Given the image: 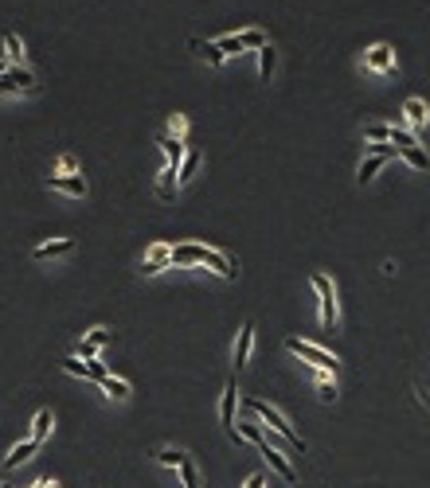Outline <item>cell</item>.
Masks as SVG:
<instances>
[{
  "instance_id": "31",
  "label": "cell",
  "mask_w": 430,
  "mask_h": 488,
  "mask_svg": "<svg viewBox=\"0 0 430 488\" xmlns=\"http://www.w3.org/2000/svg\"><path fill=\"white\" fill-rule=\"evenodd\" d=\"M55 176H78V160L71 157V152H63V157H59V172H55Z\"/></svg>"
},
{
  "instance_id": "9",
  "label": "cell",
  "mask_w": 430,
  "mask_h": 488,
  "mask_svg": "<svg viewBox=\"0 0 430 488\" xmlns=\"http://www.w3.org/2000/svg\"><path fill=\"white\" fill-rule=\"evenodd\" d=\"M235 406H239V383H235V379H227L223 398H220V422L227 426L231 438H239V434H235Z\"/></svg>"
},
{
  "instance_id": "14",
  "label": "cell",
  "mask_w": 430,
  "mask_h": 488,
  "mask_svg": "<svg viewBox=\"0 0 430 488\" xmlns=\"http://www.w3.org/2000/svg\"><path fill=\"white\" fill-rule=\"evenodd\" d=\"M47 184H51V192L75 195V200H83V195H86V180L83 176H51Z\"/></svg>"
},
{
  "instance_id": "35",
  "label": "cell",
  "mask_w": 430,
  "mask_h": 488,
  "mask_svg": "<svg viewBox=\"0 0 430 488\" xmlns=\"http://www.w3.org/2000/svg\"><path fill=\"white\" fill-rule=\"evenodd\" d=\"M246 488H266V477H251V480H246Z\"/></svg>"
},
{
  "instance_id": "8",
  "label": "cell",
  "mask_w": 430,
  "mask_h": 488,
  "mask_svg": "<svg viewBox=\"0 0 430 488\" xmlns=\"http://www.w3.org/2000/svg\"><path fill=\"white\" fill-rule=\"evenodd\" d=\"M110 340H114V332H110V329H90V332H86V336L75 344V352L83 355V360H98V352H102L106 344H110Z\"/></svg>"
},
{
  "instance_id": "34",
  "label": "cell",
  "mask_w": 430,
  "mask_h": 488,
  "mask_svg": "<svg viewBox=\"0 0 430 488\" xmlns=\"http://www.w3.org/2000/svg\"><path fill=\"white\" fill-rule=\"evenodd\" d=\"M4 94H20V90H16V86H12L4 75H0V98H4Z\"/></svg>"
},
{
  "instance_id": "33",
  "label": "cell",
  "mask_w": 430,
  "mask_h": 488,
  "mask_svg": "<svg viewBox=\"0 0 430 488\" xmlns=\"http://www.w3.org/2000/svg\"><path fill=\"white\" fill-rule=\"evenodd\" d=\"M28 488H59V480H51V477H40V480H32Z\"/></svg>"
},
{
  "instance_id": "6",
  "label": "cell",
  "mask_w": 430,
  "mask_h": 488,
  "mask_svg": "<svg viewBox=\"0 0 430 488\" xmlns=\"http://www.w3.org/2000/svg\"><path fill=\"white\" fill-rule=\"evenodd\" d=\"M368 152H371V157L364 160V164H360V172H356V180H360V184L376 180V172H380L383 164H388V160H399V149H395V145H380V141H371V145H368Z\"/></svg>"
},
{
  "instance_id": "1",
  "label": "cell",
  "mask_w": 430,
  "mask_h": 488,
  "mask_svg": "<svg viewBox=\"0 0 430 488\" xmlns=\"http://www.w3.org/2000/svg\"><path fill=\"white\" fill-rule=\"evenodd\" d=\"M172 266H208V269H215V274H220V278H227V281L239 278L235 262H231L227 254L211 250V246H200V243L172 246Z\"/></svg>"
},
{
  "instance_id": "26",
  "label": "cell",
  "mask_w": 430,
  "mask_h": 488,
  "mask_svg": "<svg viewBox=\"0 0 430 488\" xmlns=\"http://www.w3.org/2000/svg\"><path fill=\"white\" fill-rule=\"evenodd\" d=\"M153 457H157V461L165 465V469H177V465L184 461L188 453H184V449H172V446H165V449H157V453H153Z\"/></svg>"
},
{
  "instance_id": "30",
  "label": "cell",
  "mask_w": 430,
  "mask_h": 488,
  "mask_svg": "<svg viewBox=\"0 0 430 488\" xmlns=\"http://www.w3.org/2000/svg\"><path fill=\"white\" fill-rule=\"evenodd\" d=\"M270 71H274V47L266 43V47H258V75L270 78Z\"/></svg>"
},
{
  "instance_id": "20",
  "label": "cell",
  "mask_w": 430,
  "mask_h": 488,
  "mask_svg": "<svg viewBox=\"0 0 430 488\" xmlns=\"http://www.w3.org/2000/svg\"><path fill=\"white\" fill-rule=\"evenodd\" d=\"M200 164H203L200 152H184V160H180V172H177V184H188V180L200 172Z\"/></svg>"
},
{
  "instance_id": "28",
  "label": "cell",
  "mask_w": 430,
  "mask_h": 488,
  "mask_svg": "<svg viewBox=\"0 0 430 488\" xmlns=\"http://www.w3.org/2000/svg\"><path fill=\"white\" fill-rule=\"evenodd\" d=\"M63 371H71V375H78V379H90V360H78V355H67L63 360Z\"/></svg>"
},
{
  "instance_id": "18",
  "label": "cell",
  "mask_w": 430,
  "mask_h": 488,
  "mask_svg": "<svg viewBox=\"0 0 430 488\" xmlns=\"http://www.w3.org/2000/svg\"><path fill=\"white\" fill-rule=\"evenodd\" d=\"M4 78H8L12 86H16V90H24V94H32L35 90V75L28 67H8L4 71Z\"/></svg>"
},
{
  "instance_id": "3",
  "label": "cell",
  "mask_w": 430,
  "mask_h": 488,
  "mask_svg": "<svg viewBox=\"0 0 430 488\" xmlns=\"http://www.w3.org/2000/svg\"><path fill=\"white\" fill-rule=\"evenodd\" d=\"M243 406H246V410H251V414H258V422H262V426H266V429H278V434L289 441V446H297V449H301V453H305V438H301V434H297L294 426H289V418H286V414H282V410H274L270 403H258V398H246Z\"/></svg>"
},
{
  "instance_id": "29",
  "label": "cell",
  "mask_w": 430,
  "mask_h": 488,
  "mask_svg": "<svg viewBox=\"0 0 430 488\" xmlns=\"http://www.w3.org/2000/svg\"><path fill=\"white\" fill-rule=\"evenodd\" d=\"M192 47H196V55H200V59H208V63H211V67H220V63H223V55H220V51H215V47H211V43H200V39H192Z\"/></svg>"
},
{
  "instance_id": "16",
  "label": "cell",
  "mask_w": 430,
  "mask_h": 488,
  "mask_svg": "<svg viewBox=\"0 0 430 488\" xmlns=\"http://www.w3.org/2000/svg\"><path fill=\"white\" fill-rule=\"evenodd\" d=\"M32 453H40V446H35L32 438H24L20 446H12V453H8V457H4V469H20V465H24Z\"/></svg>"
},
{
  "instance_id": "24",
  "label": "cell",
  "mask_w": 430,
  "mask_h": 488,
  "mask_svg": "<svg viewBox=\"0 0 430 488\" xmlns=\"http://www.w3.org/2000/svg\"><path fill=\"white\" fill-rule=\"evenodd\" d=\"M383 141L395 145V149H411V145H419L414 133H407V129H399V126H388V137H383Z\"/></svg>"
},
{
  "instance_id": "25",
  "label": "cell",
  "mask_w": 430,
  "mask_h": 488,
  "mask_svg": "<svg viewBox=\"0 0 430 488\" xmlns=\"http://www.w3.org/2000/svg\"><path fill=\"white\" fill-rule=\"evenodd\" d=\"M317 395L325 398V403H333V398L340 395V391H337V379H329V371H317Z\"/></svg>"
},
{
  "instance_id": "5",
  "label": "cell",
  "mask_w": 430,
  "mask_h": 488,
  "mask_svg": "<svg viewBox=\"0 0 430 488\" xmlns=\"http://www.w3.org/2000/svg\"><path fill=\"white\" fill-rule=\"evenodd\" d=\"M286 352L301 355L305 363H313L317 371H329V375H337V367H340V360H337L333 352H325V348L309 344V340H297V336H289V340H286Z\"/></svg>"
},
{
  "instance_id": "10",
  "label": "cell",
  "mask_w": 430,
  "mask_h": 488,
  "mask_svg": "<svg viewBox=\"0 0 430 488\" xmlns=\"http://www.w3.org/2000/svg\"><path fill=\"white\" fill-rule=\"evenodd\" d=\"M75 250V238H51V243H40L32 250L35 262H47V258H67V254Z\"/></svg>"
},
{
  "instance_id": "23",
  "label": "cell",
  "mask_w": 430,
  "mask_h": 488,
  "mask_svg": "<svg viewBox=\"0 0 430 488\" xmlns=\"http://www.w3.org/2000/svg\"><path fill=\"white\" fill-rule=\"evenodd\" d=\"M98 387L106 391V395H110V398H129V383H126V379H114V375H106V379H102V383H98Z\"/></svg>"
},
{
  "instance_id": "15",
  "label": "cell",
  "mask_w": 430,
  "mask_h": 488,
  "mask_svg": "<svg viewBox=\"0 0 430 488\" xmlns=\"http://www.w3.org/2000/svg\"><path fill=\"white\" fill-rule=\"evenodd\" d=\"M426 118H430V110H426V102H422V98H411L403 106V121L411 129H422V126H426Z\"/></svg>"
},
{
  "instance_id": "27",
  "label": "cell",
  "mask_w": 430,
  "mask_h": 488,
  "mask_svg": "<svg viewBox=\"0 0 430 488\" xmlns=\"http://www.w3.org/2000/svg\"><path fill=\"white\" fill-rule=\"evenodd\" d=\"M4 51H8V59H12V67H20V59H24V43H20V35H4Z\"/></svg>"
},
{
  "instance_id": "11",
  "label": "cell",
  "mask_w": 430,
  "mask_h": 488,
  "mask_svg": "<svg viewBox=\"0 0 430 488\" xmlns=\"http://www.w3.org/2000/svg\"><path fill=\"white\" fill-rule=\"evenodd\" d=\"M169 266H172V246H153L149 258L141 262V274L153 278V274H160V269H169Z\"/></svg>"
},
{
  "instance_id": "12",
  "label": "cell",
  "mask_w": 430,
  "mask_h": 488,
  "mask_svg": "<svg viewBox=\"0 0 430 488\" xmlns=\"http://www.w3.org/2000/svg\"><path fill=\"white\" fill-rule=\"evenodd\" d=\"M251 348H254V320H246L243 329H239V340H235V355H231V363H235V367H243V363L251 360Z\"/></svg>"
},
{
  "instance_id": "37",
  "label": "cell",
  "mask_w": 430,
  "mask_h": 488,
  "mask_svg": "<svg viewBox=\"0 0 430 488\" xmlns=\"http://www.w3.org/2000/svg\"><path fill=\"white\" fill-rule=\"evenodd\" d=\"M0 488H12V484H0Z\"/></svg>"
},
{
  "instance_id": "13",
  "label": "cell",
  "mask_w": 430,
  "mask_h": 488,
  "mask_svg": "<svg viewBox=\"0 0 430 488\" xmlns=\"http://www.w3.org/2000/svg\"><path fill=\"white\" fill-rule=\"evenodd\" d=\"M364 63H368L371 71H395V51H391L388 43H376V47L368 51V59H364Z\"/></svg>"
},
{
  "instance_id": "2",
  "label": "cell",
  "mask_w": 430,
  "mask_h": 488,
  "mask_svg": "<svg viewBox=\"0 0 430 488\" xmlns=\"http://www.w3.org/2000/svg\"><path fill=\"white\" fill-rule=\"evenodd\" d=\"M235 434H243L246 441H254V449H258V457H262V461H266V465H270V469L278 472V477L286 480V484H297V472H294V465L286 461V453L262 441V426H239Z\"/></svg>"
},
{
  "instance_id": "32",
  "label": "cell",
  "mask_w": 430,
  "mask_h": 488,
  "mask_svg": "<svg viewBox=\"0 0 430 488\" xmlns=\"http://www.w3.org/2000/svg\"><path fill=\"white\" fill-rule=\"evenodd\" d=\"M184 129H188V118L184 114H172L169 118V137H184Z\"/></svg>"
},
{
  "instance_id": "4",
  "label": "cell",
  "mask_w": 430,
  "mask_h": 488,
  "mask_svg": "<svg viewBox=\"0 0 430 488\" xmlns=\"http://www.w3.org/2000/svg\"><path fill=\"white\" fill-rule=\"evenodd\" d=\"M266 32H262V28H246V32H239V35H223V39H215L211 43V47L220 51L223 59H227V55H243V51H258V47H266Z\"/></svg>"
},
{
  "instance_id": "21",
  "label": "cell",
  "mask_w": 430,
  "mask_h": 488,
  "mask_svg": "<svg viewBox=\"0 0 430 488\" xmlns=\"http://www.w3.org/2000/svg\"><path fill=\"white\" fill-rule=\"evenodd\" d=\"M177 469H180V488H200V469H196L192 457H184Z\"/></svg>"
},
{
  "instance_id": "22",
  "label": "cell",
  "mask_w": 430,
  "mask_h": 488,
  "mask_svg": "<svg viewBox=\"0 0 430 488\" xmlns=\"http://www.w3.org/2000/svg\"><path fill=\"white\" fill-rule=\"evenodd\" d=\"M399 160H407L411 169H422V172L430 169V157H426V152L419 149V145H411V149H399Z\"/></svg>"
},
{
  "instance_id": "19",
  "label": "cell",
  "mask_w": 430,
  "mask_h": 488,
  "mask_svg": "<svg viewBox=\"0 0 430 488\" xmlns=\"http://www.w3.org/2000/svg\"><path fill=\"white\" fill-rule=\"evenodd\" d=\"M51 426H55V422H51V410H40V414H35V422H32V434H28V438H32L35 446H43V441H47V434H51Z\"/></svg>"
},
{
  "instance_id": "7",
  "label": "cell",
  "mask_w": 430,
  "mask_h": 488,
  "mask_svg": "<svg viewBox=\"0 0 430 488\" xmlns=\"http://www.w3.org/2000/svg\"><path fill=\"white\" fill-rule=\"evenodd\" d=\"M313 289H317V301H321V320H325V324H337L340 320V309H337V289H333V281L325 278V274H313Z\"/></svg>"
},
{
  "instance_id": "36",
  "label": "cell",
  "mask_w": 430,
  "mask_h": 488,
  "mask_svg": "<svg viewBox=\"0 0 430 488\" xmlns=\"http://www.w3.org/2000/svg\"><path fill=\"white\" fill-rule=\"evenodd\" d=\"M8 67H12V63H8V59H0V75H4V71H8Z\"/></svg>"
},
{
  "instance_id": "17",
  "label": "cell",
  "mask_w": 430,
  "mask_h": 488,
  "mask_svg": "<svg viewBox=\"0 0 430 488\" xmlns=\"http://www.w3.org/2000/svg\"><path fill=\"white\" fill-rule=\"evenodd\" d=\"M160 149H165V157H169V169H180V160H184V141H180V137H160Z\"/></svg>"
}]
</instances>
